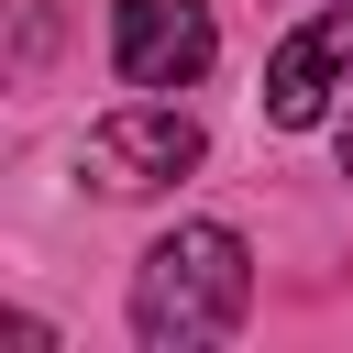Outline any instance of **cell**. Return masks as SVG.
Wrapping results in <instances>:
<instances>
[{
  "mask_svg": "<svg viewBox=\"0 0 353 353\" xmlns=\"http://www.w3.org/2000/svg\"><path fill=\"white\" fill-rule=\"evenodd\" d=\"M243 309H254V254H243L232 221H176V232L143 254V276H132V331H143L154 353H199V342H221Z\"/></svg>",
  "mask_w": 353,
  "mask_h": 353,
  "instance_id": "cell-1",
  "label": "cell"
},
{
  "mask_svg": "<svg viewBox=\"0 0 353 353\" xmlns=\"http://www.w3.org/2000/svg\"><path fill=\"white\" fill-rule=\"evenodd\" d=\"M210 55H221L210 0H121V11H110V66H121V88H199Z\"/></svg>",
  "mask_w": 353,
  "mask_h": 353,
  "instance_id": "cell-2",
  "label": "cell"
},
{
  "mask_svg": "<svg viewBox=\"0 0 353 353\" xmlns=\"http://www.w3.org/2000/svg\"><path fill=\"white\" fill-rule=\"evenodd\" d=\"M210 154V132L188 121V110H165V99H143V110H110L99 132H88V176L110 188V199H143V188H176L188 165Z\"/></svg>",
  "mask_w": 353,
  "mask_h": 353,
  "instance_id": "cell-3",
  "label": "cell"
},
{
  "mask_svg": "<svg viewBox=\"0 0 353 353\" xmlns=\"http://www.w3.org/2000/svg\"><path fill=\"white\" fill-rule=\"evenodd\" d=\"M353 77V0H331V11H309L276 55H265V121L276 132H309L320 110H331V88Z\"/></svg>",
  "mask_w": 353,
  "mask_h": 353,
  "instance_id": "cell-4",
  "label": "cell"
},
{
  "mask_svg": "<svg viewBox=\"0 0 353 353\" xmlns=\"http://www.w3.org/2000/svg\"><path fill=\"white\" fill-rule=\"evenodd\" d=\"M342 176H353V121H342Z\"/></svg>",
  "mask_w": 353,
  "mask_h": 353,
  "instance_id": "cell-5",
  "label": "cell"
}]
</instances>
